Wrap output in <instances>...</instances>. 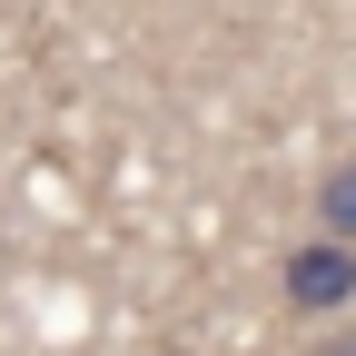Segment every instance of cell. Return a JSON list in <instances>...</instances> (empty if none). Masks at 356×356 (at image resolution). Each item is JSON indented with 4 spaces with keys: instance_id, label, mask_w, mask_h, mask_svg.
I'll return each instance as SVG.
<instances>
[{
    "instance_id": "cell-1",
    "label": "cell",
    "mask_w": 356,
    "mask_h": 356,
    "mask_svg": "<svg viewBox=\"0 0 356 356\" xmlns=\"http://www.w3.org/2000/svg\"><path fill=\"white\" fill-rule=\"evenodd\" d=\"M277 297L297 307V317H346V307H356V248L297 238V248L277 257Z\"/></svg>"
},
{
    "instance_id": "cell-2",
    "label": "cell",
    "mask_w": 356,
    "mask_h": 356,
    "mask_svg": "<svg viewBox=\"0 0 356 356\" xmlns=\"http://www.w3.org/2000/svg\"><path fill=\"white\" fill-rule=\"evenodd\" d=\"M317 238L356 248V159H327V178H317Z\"/></svg>"
},
{
    "instance_id": "cell-3",
    "label": "cell",
    "mask_w": 356,
    "mask_h": 356,
    "mask_svg": "<svg viewBox=\"0 0 356 356\" xmlns=\"http://www.w3.org/2000/svg\"><path fill=\"white\" fill-rule=\"evenodd\" d=\"M317 356H356V327H327V337H317Z\"/></svg>"
},
{
    "instance_id": "cell-4",
    "label": "cell",
    "mask_w": 356,
    "mask_h": 356,
    "mask_svg": "<svg viewBox=\"0 0 356 356\" xmlns=\"http://www.w3.org/2000/svg\"><path fill=\"white\" fill-rule=\"evenodd\" d=\"M0 267H10V228H0Z\"/></svg>"
},
{
    "instance_id": "cell-5",
    "label": "cell",
    "mask_w": 356,
    "mask_h": 356,
    "mask_svg": "<svg viewBox=\"0 0 356 356\" xmlns=\"http://www.w3.org/2000/svg\"><path fill=\"white\" fill-rule=\"evenodd\" d=\"M178 356H188V346H178Z\"/></svg>"
}]
</instances>
